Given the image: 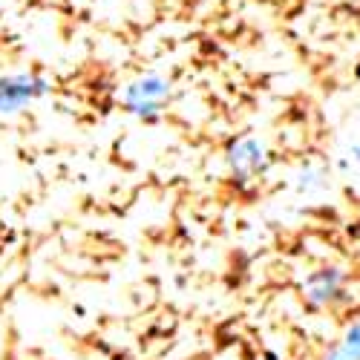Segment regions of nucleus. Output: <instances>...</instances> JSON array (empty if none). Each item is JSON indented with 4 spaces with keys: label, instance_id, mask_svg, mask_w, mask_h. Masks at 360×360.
Returning a JSON list of instances; mask_svg holds the SVG:
<instances>
[{
    "label": "nucleus",
    "instance_id": "2",
    "mask_svg": "<svg viewBox=\"0 0 360 360\" xmlns=\"http://www.w3.org/2000/svg\"><path fill=\"white\" fill-rule=\"evenodd\" d=\"M167 81L156 78V75H150L144 81H136L133 86H127V93H124V101L127 107L141 115V118H156L159 110H162V98L167 96Z\"/></svg>",
    "mask_w": 360,
    "mask_h": 360
},
{
    "label": "nucleus",
    "instance_id": "1",
    "mask_svg": "<svg viewBox=\"0 0 360 360\" xmlns=\"http://www.w3.org/2000/svg\"><path fill=\"white\" fill-rule=\"evenodd\" d=\"M46 81L35 75H9L0 78V112H18L29 101H35L38 96L46 93Z\"/></svg>",
    "mask_w": 360,
    "mask_h": 360
},
{
    "label": "nucleus",
    "instance_id": "6",
    "mask_svg": "<svg viewBox=\"0 0 360 360\" xmlns=\"http://www.w3.org/2000/svg\"><path fill=\"white\" fill-rule=\"evenodd\" d=\"M326 360H349V357H346V354H343V352H340V349L335 346L332 352H328V354H326Z\"/></svg>",
    "mask_w": 360,
    "mask_h": 360
},
{
    "label": "nucleus",
    "instance_id": "3",
    "mask_svg": "<svg viewBox=\"0 0 360 360\" xmlns=\"http://www.w3.org/2000/svg\"><path fill=\"white\" fill-rule=\"evenodd\" d=\"M231 165L236 176H254L265 167V147L254 139L239 141L236 147H231Z\"/></svg>",
    "mask_w": 360,
    "mask_h": 360
},
{
    "label": "nucleus",
    "instance_id": "5",
    "mask_svg": "<svg viewBox=\"0 0 360 360\" xmlns=\"http://www.w3.org/2000/svg\"><path fill=\"white\" fill-rule=\"evenodd\" d=\"M338 349H340L349 360H360V323H354L349 332L343 335V340L338 343Z\"/></svg>",
    "mask_w": 360,
    "mask_h": 360
},
{
    "label": "nucleus",
    "instance_id": "4",
    "mask_svg": "<svg viewBox=\"0 0 360 360\" xmlns=\"http://www.w3.org/2000/svg\"><path fill=\"white\" fill-rule=\"evenodd\" d=\"M340 285H343L340 271H335V268H326V271H317V274L309 280V294H306V297L311 300L314 306H323V303H328V300L338 297Z\"/></svg>",
    "mask_w": 360,
    "mask_h": 360
}]
</instances>
